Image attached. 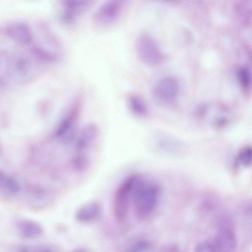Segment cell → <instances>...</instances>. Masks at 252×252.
<instances>
[{
  "instance_id": "cell-7",
  "label": "cell",
  "mask_w": 252,
  "mask_h": 252,
  "mask_svg": "<svg viewBox=\"0 0 252 252\" xmlns=\"http://www.w3.org/2000/svg\"><path fill=\"white\" fill-rule=\"evenodd\" d=\"M99 134V129L96 124L90 123L85 125L76 136L75 153L88 155L87 152L94 144Z\"/></svg>"
},
{
  "instance_id": "cell-13",
  "label": "cell",
  "mask_w": 252,
  "mask_h": 252,
  "mask_svg": "<svg viewBox=\"0 0 252 252\" xmlns=\"http://www.w3.org/2000/svg\"><path fill=\"white\" fill-rule=\"evenodd\" d=\"M127 104L129 110L134 115L143 117L147 116L148 109L144 100L135 94L129 95L127 99Z\"/></svg>"
},
{
  "instance_id": "cell-4",
  "label": "cell",
  "mask_w": 252,
  "mask_h": 252,
  "mask_svg": "<svg viewBox=\"0 0 252 252\" xmlns=\"http://www.w3.org/2000/svg\"><path fill=\"white\" fill-rule=\"evenodd\" d=\"M79 108V103L76 102L61 121L56 129V136L64 143H69L76 137Z\"/></svg>"
},
{
  "instance_id": "cell-12",
  "label": "cell",
  "mask_w": 252,
  "mask_h": 252,
  "mask_svg": "<svg viewBox=\"0 0 252 252\" xmlns=\"http://www.w3.org/2000/svg\"><path fill=\"white\" fill-rule=\"evenodd\" d=\"M152 248L150 240L143 237H136L127 241L124 252H151Z\"/></svg>"
},
{
  "instance_id": "cell-6",
  "label": "cell",
  "mask_w": 252,
  "mask_h": 252,
  "mask_svg": "<svg viewBox=\"0 0 252 252\" xmlns=\"http://www.w3.org/2000/svg\"><path fill=\"white\" fill-rule=\"evenodd\" d=\"M93 1L89 0H65L62 2L61 18L67 24L74 23L92 6Z\"/></svg>"
},
{
  "instance_id": "cell-2",
  "label": "cell",
  "mask_w": 252,
  "mask_h": 252,
  "mask_svg": "<svg viewBox=\"0 0 252 252\" xmlns=\"http://www.w3.org/2000/svg\"><path fill=\"white\" fill-rule=\"evenodd\" d=\"M159 188L154 182L143 180L134 195L132 204L136 217L141 220L148 218L156 209Z\"/></svg>"
},
{
  "instance_id": "cell-15",
  "label": "cell",
  "mask_w": 252,
  "mask_h": 252,
  "mask_svg": "<svg viewBox=\"0 0 252 252\" xmlns=\"http://www.w3.org/2000/svg\"><path fill=\"white\" fill-rule=\"evenodd\" d=\"M252 150L251 147L246 146L242 149L237 157V163L240 166L248 167L251 165Z\"/></svg>"
},
{
  "instance_id": "cell-20",
  "label": "cell",
  "mask_w": 252,
  "mask_h": 252,
  "mask_svg": "<svg viewBox=\"0 0 252 252\" xmlns=\"http://www.w3.org/2000/svg\"><path fill=\"white\" fill-rule=\"evenodd\" d=\"M73 252H87L85 250L79 249L74 251Z\"/></svg>"
},
{
  "instance_id": "cell-3",
  "label": "cell",
  "mask_w": 252,
  "mask_h": 252,
  "mask_svg": "<svg viewBox=\"0 0 252 252\" xmlns=\"http://www.w3.org/2000/svg\"><path fill=\"white\" fill-rule=\"evenodd\" d=\"M126 1L110 0L101 4L94 13L92 21L97 28H108L120 19L126 5Z\"/></svg>"
},
{
  "instance_id": "cell-5",
  "label": "cell",
  "mask_w": 252,
  "mask_h": 252,
  "mask_svg": "<svg viewBox=\"0 0 252 252\" xmlns=\"http://www.w3.org/2000/svg\"><path fill=\"white\" fill-rule=\"evenodd\" d=\"M136 51L139 59L148 64H156L162 58L157 43L151 36L146 33H143L138 37Z\"/></svg>"
},
{
  "instance_id": "cell-10",
  "label": "cell",
  "mask_w": 252,
  "mask_h": 252,
  "mask_svg": "<svg viewBox=\"0 0 252 252\" xmlns=\"http://www.w3.org/2000/svg\"><path fill=\"white\" fill-rule=\"evenodd\" d=\"M101 213L99 203L90 202L80 206L75 214V219L81 222H90L98 219Z\"/></svg>"
},
{
  "instance_id": "cell-11",
  "label": "cell",
  "mask_w": 252,
  "mask_h": 252,
  "mask_svg": "<svg viewBox=\"0 0 252 252\" xmlns=\"http://www.w3.org/2000/svg\"><path fill=\"white\" fill-rule=\"evenodd\" d=\"M179 85L176 79L167 77L161 80L156 88V94L163 99H170L178 93Z\"/></svg>"
},
{
  "instance_id": "cell-8",
  "label": "cell",
  "mask_w": 252,
  "mask_h": 252,
  "mask_svg": "<svg viewBox=\"0 0 252 252\" xmlns=\"http://www.w3.org/2000/svg\"><path fill=\"white\" fill-rule=\"evenodd\" d=\"M15 229L18 235L24 239H35L41 237L44 227L38 221L31 219H18L15 223Z\"/></svg>"
},
{
  "instance_id": "cell-1",
  "label": "cell",
  "mask_w": 252,
  "mask_h": 252,
  "mask_svg": "<svg viewBox=\"0 0 252 252\" xmlns=\"http://www.w3.org/2000/svg\"><path fill=\"white\" fill-rule=\"evenodd\" d=\"M143 179L139 174L132 173L125 177L117 188L112 209L117 221L122 222L126 219L135 192Z\"/></svg>"
},
{
  "instance_id": "cell-17",
  "label": "cell",
  "mask_w": 252,
  "mask_h": 252,
  "mask_svg": "<svg viewBox=\"0 0 252 252\" xmlns=\"http://www.w3.org/2000/svg\"><path fill=\"white\" fill-rule=\"evenodd\" d=\"M194 252H217L212 243H200L197 245Z\"/></svg>"
},
{
  "instance_id": "cell-14",
  "label": "cell",
  "mask_w": 252,
  "mask_h": 252,
  "mask_svg": "<svg viewBox=\"0 0 252 252\" xmlns=\"http://www.w3.org/2000/svg\"><path fill=\"white\" fill-rule=\"evenodd\" d=\"M91 163V159L88 155L74 153L71 159V164L73 168L77 172L85 171Z\"/></svg>"
},
{
  "instance_id": "cell-9",
  "label": "cell",
  "mask_w": 252,
  "mask_h": 252,
  "mask_svg": "<svg viewBox=\"0 0 252 252\" xmlns=\"http://www.w3.org/2000/svg\"><path fill=\"white\" fill-rule=\"evenodd\" d=\"M217 252H233L236 247V238L230 228L221 229L212 243Z\"/></svg>"
},
{
  "instance_id": "cell-19",
  "label": "cell",
  "mask_w": 252,
  "mask_h": 252,
  "mask_svg": "<svg viewBox=\"0 0 252 252\" xmlns=\"http://www.w3.org/2000/svg\"><path fill=\"white\" fill-rule=\"evenodd\" d=\"M163 252H181L178 249L175 248H171L166 250Z\"/></svg>"
},
{
  "instance_id": "cell-18",
  "label": "cell",
  "mask_w": 252,
  "mask_h": 252,
  "mask_svg": "<svg viewBox=\"0 0 252 252\" xmlns=\"http://www.w3.org/2000/svg\"><path fill=\"white\" fill-rule=\"evenodd\" d=\"M34 252H53V250L47 246H41L39 247Z\"/></svg>"
},
{
  "instance_id": "cell-16",
  "label": "cell",
  "mask_w": 252,
  "mask_h": 252,
  "mask_svg": "<svg viewBox=\"0 0 252 252\" xmlns=\"http://www.w3.org/2000/svg\"><path fill=\"white\" fill-rule=\"evenodd\" d=\"M238 77L240 83L244 87H248L251 84V75L246 67H241L238 71Z\"/></svg>"
}]
</instances>
